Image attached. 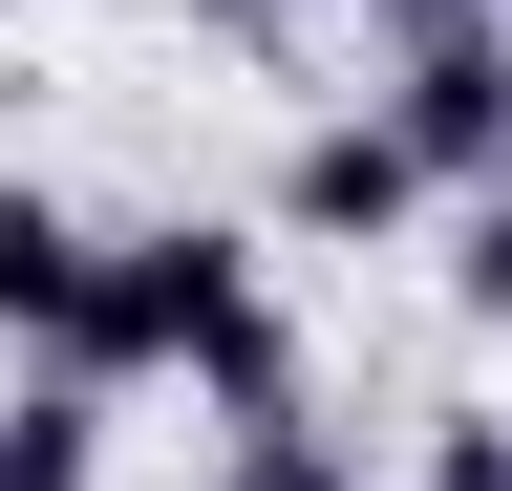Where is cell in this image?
<instances>
[{"instance_id":"9c48e42d","label":"cell","mask_w":512,"mask_h":491,"mask_svg":"<svg viewBox=\"0 0 512 491\" xmlns=\"http://www.w3.org/2000/svg\"><path fill=\"white\" fill-rule=\"evenodd\" d=\"M406 491H448V470H406Z\"/></svg>"},{"instance_id":"7a4b0ae2","label":"cell","mask_w":512,"mask_h":491,"mask_svg":"<svg viewBox=\"0 0 512 491\" xmlns=\"http://www.w3.org/2000/svg\"><path fill=\"white\" fill-rule=\"evenodd\" d=\"M448 214V171L406 150V107H299L278 129V193H256V235H278V257H406V235Z\"/></svg>"},{"instance_id":"6da1fadb","label":"cell","mask_w":512,"mask_h":491,"mask_svg":"<svg viewBox=\"0 0 512 491\" xmlns=\"http://www.w3.org/2000/svg\"><path fill=\"white\" fill-rule=\"evenodd\" d=\"M86 385H192V406H299V321L256 214H128L86 299Z\"/></svg>"},{"instance_id":"8992f818","label":"cell","mask_w":512,"mask_h":491,"mask_svg":"<svg viewBox=\"0 0 512 491\" xmlns=\"http://www.w3.org/2000/svg\"><path fill=\"white\" fill-rule=\"evenodd\" d=\"M448 299L512 321V193H448Z\"/></svg>"},{"instance_id":"5b68a950","label":"cell","mask_w":512,"mask_h":491,"mask_svg":"<svg viewBox=\"0 0 512 491\" xmlns=\"http://www.w3.org/2000/svg\"><path fill=\"white\" fill-rule=\"evenodd\" d=\"M214 491H363V427H320V385L299 406H214Z\"/></svg>"},{"instance_id":"52a82bcc","label":"cell","mask_w":512,"mask_h":491,"mask_svg":"<svg viewBox=\"0 0 512 491\" xmlns=\"http://www.w3.org/2000/svg\"><path fill=\"white\" fill-rule=\"evenodd\" d=\"M342 22L384 43V65H406V43H448V22H512V0H342Z\"/></svg>"},{"instance_id":"ba28073f","label":"cell","mask_w":512,"mask_h":491,"mask_svg":"<svg viewBox=\"0 0 512 491\" xmlns=\"http://www.w3.org/2000/svg\"><path fill=\"white\" fill-rule=\"evenodd\" d=\"M0 491H107V470H0Z\"/></svg>"},{"instance_id":"3957f363","label":"cell","mask_w":512,"mask_h":491,"mask_svg":"<svg viewBox=\"0 0 512 491\" xmlns=\"http://www.w3.org/2000/svg\"><path fill=\"white\" fill-rule=\"evenodd\" d=\"M384 107H406V150L448 171V193H512V22H448L384 65Z\"/></svg>"},{"instance_id":"277c9868","label":"cell","mask_w":512,"mask_h":491,"mask_svg":"<svg viewBox=\"0 0 512 491\" xmlns=\"http://www.w3.org/2000/svg\"><path fill=\"white\" fill-rule=\"evenodd\" d=\"M86 299H107V235L43 193V171H0V342L22 363H86Z\"/></svg>"}]
</instances>
